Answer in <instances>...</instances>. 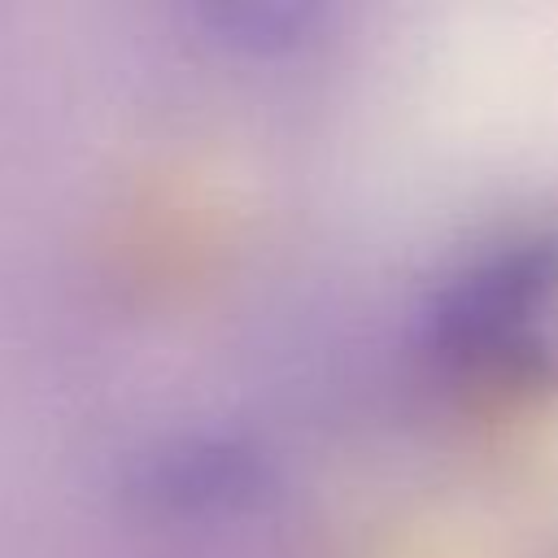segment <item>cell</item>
<instances>
[{"mask_svg":"<svg viewBox=\"0 0 558 558\" xmlns=\"http://www.w3.org/2000/svg\"><path fill=\"white\" fill-rule=\"evenodd\" d=\"M436 340L471 375L558 388V235L471 270L449 292Z\"/></svg>","mask_w":558,"mask_h":558,"instance_id":"obj_1","label":"cell"}]
</instances>
